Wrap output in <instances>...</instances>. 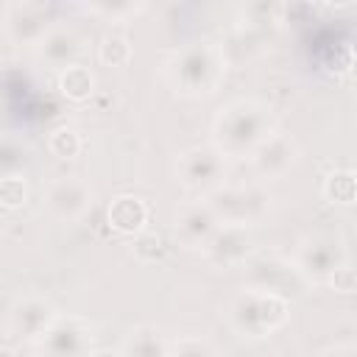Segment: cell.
Instances as JSON below:
<instances>
[{
    "label": "cell",
    "instance_id": "obj_9",
    "mask_svg": "<svg viewBox=\"0 0 357 357\" xmlns=\"http://www.w3.org/2000/svg\"><path fill=\"white\" fill-rule=\"evenodd\" d=\"M92 204V190L78 176H61L47 184L45 190V206L56 220H78Z\"/></svg>",
    "mask_w": 357,
    "mask_h": 357
},
{
    "label": "cell",
    "instance_id": "obj_12",
    "mask_svg": "<svg viewBox=\"0 0 357 357\" xmlns=\"http://www.w3.org/2000/svg\"><path fill=\"white\" fill-rule=\"evenodd\" d=\"M6 31L17 45H39L50 31V11L42 3H11L6 8Z\"/></svg>",
    "mask_w": 357,
    "mask_h": 357
},
{
    "label": "cell",
    "instance_id": "obj_5",
    "mask_svg": "<svg viewBox=\"0 0 357 357\" xmlns=\"http://www.w3.org/2000/svg\"><path fill=\"white\" fill-rule=\"evenodd\" d=\"M293 268L304 284H329L332 273L349 262L346 248L332 234H312L304 237L293 254Z\"/></svg>",
    "mask_w": 357,
    "mask_h": 357
},
{
    "label": "cell",
    "instance_id": "obj_27",
    "mask_svg": "<svg viewBox=\"0 0 357 357\" xmlns=\"http://www.w3.org/2000/svg\"><path fill=\"white\" fill-rule=\"evenodd\" d=\"M329 284H332L337 293H354V290H357V273H354V268H351L349 262L340 265V268L332 273Z\"/></svg>",
    "mask_w": 357,
    "mask_h": 357
},
{
    "label": "cell",
    "instance_id": "obj_24",
    "mask_svg": "<svg viewBox=\"0 0 357 357\" xmlns=\"http://www.w3.org/2000/svg\"><path fill=\"white\" fill-rule=\"evenodd\" d=\"M170 357H218V351L206 337L184 335L170 343Z\"/></svg>",
    "mask_w": 357,
    "mask_h": 357
},
{
    "label": "cell",
    "instance_id": "obj_16",
    "mask_svg": "<svg viewBox=\"0 0 357 357\" xmlns=\"http://www.w3.org/2000/svg\"><path fill=\"white\" fill-rule=\"evenodd\" d=\"M106 215H109V226L120 234H139L148 226V204L137 195L112 198Z\"/></svg>",
    "mask_w": 357,
    "mask_h": 357
},
{
    "label": "cell",
    "instance_id": "obj_3",
    "mask_svg": "<svg viewBox=\"0 0 357 357\" xmlns=\"http://www.w3.org/2000/svg\"><path fill=\"white\" fill-rule=\"evenodd\" d=\"M290 318V301L287 296L271 293V290H257V287H243L226 307V321L229 326L251 340L268 337L276 329H282Z\"/></svg>",
    "mask_w": 357,
    "mask_h": 357
},
{
    "label": "cell",
    "instance_id": "obj_2",
    "mask_svg": "<svg viewBox=\"0 0 357 357\" xmlns=\"http://www.w3.org/2000/svg\"><path fill=\"white\" fill-rule=\"evenodd\" d=\"M170 86L184 98L212 95L226 75V53L209 39H195L173 50L165 64Z\"/></svg>",
    "mask_w": 357,
    "mask_h": 357
},
{
    "label": "cell",
    "instance_id": "obj_6",
    "mask_svg": "<svg viewBox=\"0 0 357 357\" xmlns=\"http://www.w3.org/2000/svg\"><path fill=\"white\" fill-rule=\"evenodd\" d=\"M176 173L184 190L206 198L212 190L226 184V156H220L212 145H192L178 156Z\"/></svg>",
    "mask_w": 357,
    "mask_h": 357
},
{
    "label": "cell",
    "instance_id": "obj_15",
    "mask_svg": "<svg viewBox=\"0 0 357 357\" xmlns=\"http://www.w3.org/2000/svg\"><path fill=\"white\" fill-rule=\"evenodd\" d=\"M218 226L220 223L206 206V201H190L176 212V234L190 248H204V243L215 234Z\"/></svg>",
    "mask_w": 357,
    "mask_h": 357
},
{
    "label": "cell",
    "instance_id": "obj_18",
    "mask_svg": "<svg viewBox=\"0 0 357 357\" xmlns=\"http://www.w3.org/2000/svg\"><path fill=\"white\" fill-rule=\"evenodd\" d=\"M59 89H61V95L67 100H75V103L89 100L92 92H95V75H92L89 67L73 64V67H67V70L59 73Z\"/></svg>",
    "mask_w": 357,
    "mask_h": 357
},
{
    "label": "cell",
    "instance_id": "obj_26",
    "mask_svg": "<svg viewBox=\"0 0 357 357\" xmlns=\"http://www.w3.org/2000/svg\"><path fill=\"white\" fill-rule=\"evenodd\" d=\"M89 11L95 14H103L106 20H120V17H128V14H137L139 11V3H89Z\"/></svg>",
    "mask_w": 357,
    "mask_h": 357
},
{
    "label": "cell",
    "instance_id": "obj_23",
    "mask_svg": "<svg viewBox=\"0 0 357 357\" xmlns=\"http://www.w3.org/2000/svg\"><path fill=\"white\" fill-rule=\"evenodd\" d=\"M131 251H134L137 262L151 265V262H156V259H162V257H165V243H162V237H159V234H153V231H139V234L134 237Z\"/></svg>",
    "mask_w": 357,
    "mask_h": 357
},
{
    "label": "cell",
    "instance_id": "obj_30",
    "mask_svg": "<svg viewBox=\"0 0 357 357\" xmlns=\"http://www.w3.org/2000/svg\"><path fill=\"white\" fill-rule=\"evenodd\" d=\"M0 357H20V354L11 346H0Z\"/></svg>",
    "mask_w": 357,
    "mask_h": 357
},
{
    "label": "cell",
    "instance_id": "obj_20",
    "mask_svg": "<svg viewBox=\"0 0 357 357\" xmlns=\"http://www.w3.org/2000/svg\"><path fill=\"white\" fill-rule=\"evenodd\" d=\"M131 42L120 33H103L98 42V59L106 67H126L131 61Z\"/></svg>",
    "mask_w": 357,
    "mask_h": 357
},
{
    "label": "cell",
    "instance_id": "obj_17",
    "mask_svg": "<svg viewBox=\"0 0 357 357\" xmlns=\"http://www.w3.org/2000/svg\"><path fill=\"white\" fill-rule=\"evenodd\" d=\"M120 357H170V340L153 324H139L126 335Z\"/></svg>",
    "mask_w": 357,
    "mask_h": 357
},
{
    "label": "cell",
    "instance_id": "obj_13",
    "mask_svg": "<svg viewBox=\"0 0 357 357\" xmlns=\"http://www.w3.org/2000/svg\"><path fill=\"white\" fill-rule=\"evenodd\" d=\"M296 159H298V145L287 134H276V131L268 139H262L251 153L254 170L262 178H282L296 165Z\"/></svg>",
    "mask_w": 357,
    "mask_h": 357
},
{
    "label": "cell",
    "instance_id": "obj_8",
    "mask_svg": "<svg viewBox=\"0 0 357 357\" xmlns=\"http://www.w3.org/2000/svg\"><path fill=\"white\" fill-rule=\"evenodd\" d=\"M201 251H204L206 262L215 265V268H223V271L243 268L245 259L254 251V240H251L248 229H243V226H223L220 223L215 229V234L204 243Z\"/></svg>",
    "mask_w": 357,
    "mask_h": 357
},
{
    "label": "cell",
    "instance_id": "obj_19",
    "mask_svg": "<svg viewBox=\"0 0 357 357\" xmlns=\"http://www.w3.org/2000/svg\"><path fill=\"white\" fill-rule=\"evenodd\" d=\"M321 192L329 204H337V206H351L354 198H357V176L354 170H332L324 184H321Z\"/></svg>",
    "mask_w": 357,
    "mask_h": 357
},
{
    "label": "cell",
    "instance_id": "obj_4",
    "mask_svg": "<svg viewBox=\"0 0 357 357\" xmlns=\"http://www.w3.org/2000/svg\"><path fill=\"white\" fill-rule=\"evenodd\" d=\"M206 206L223 226H254L271 209V192L262 184H220L206 198Z\"/></svg>",
    "mask_w": 357,
    "mask_h": 357
},
{
    "label": "cell",
    "instance_id": "obj_21",
    "mask_svg": "<svg viewBox=\"0 0 357 357\" xmlns=\"http://www.w3.org/2000/svg\"><path fill=\"white\" fill-rule=\"evenodd\" d=\"M28 165V151L14 137H0V178L20 176Z\"/></svg>",
    "mask_w": 357,
    "mask_h": 357
},
{
    "label": "cell",
    "instance_id": "obj_14",
    "mask_svg": "<svg viewBox=\"0 0 357 357\" xmlns=\"http://www.w3.org/2000/svg\"><path fill=\"white\" fill-rule=\"evenodd\" d=\"M36 53H39V59L45 64H50V67H56L61 73V70L78 64V56L84 53V42H81V36L73 28H67V25H50V31L39 39Z\"/></svg>",
    "mask_w": 357,
    "mask_h": 357
},
{
    "label": "cell",
    "instance_id": "obj_1",
    "mask_svg": "<svg viewBox=\"0 0 357 357\" xmlns=\"http://www.w3.org/2000/svg\"><path fill=\"white\" fill-rule=\"evenodd\" d=\"M273 134V114L262 100L237 98L215 114L212 148L220 156H251L262 139Z\"/></svg>",
    "mask_w": 357,
    "mask_h": 357
},
{
    "label": "cell",
    "instance_id": "obj_7",
    "mask_svg": "<svg viewBox=\"0 0 357 357\" xmlns=\"http://www.w3.org/2000/svg\"><path fill=\"white\" fill-rule=\"evenodd\" d=\"M92 329L73 315H56L50 329L39 337L42 357H89Z\"/></svg>",
    "mask_w": 357,
    "mask_h": 357
},
{
    "label": "cell",
    "instance_id": "obj_22",
    "mask_svg": "<svg viewBox=\"0 0 357 357\" xmlns=\"http://www.w3.org/2000/svg\"><path fill=\"white\" fill-rule=\"evenodd\" d=\"M47 148H50V153L59 156V159H75V156L81 153V148H84V139H81V134H78L75 128L59 126V128L50 131Z\"/></svg>",
    "mask_w": 357,
    "mask_h": 357
},
{
    "label": "cell",
    "instance_id": "obj_28",
    "mask_svg": "<svg viewBox=\"0 0 357 357\" xmlns=\"http://www.w3.org/2000/svg\"><path fill=\"white\" fill-rule=\"evenodd\" d=\"M321 357H357V349H354V343H335Z\"/></svg>",
    "mask_w": 357,
    "mask_h": 357
},
{
    "label": "cell",
    "instance_id": "obj_25",
    "mask_svg": "<svg viewBox=\"0 0 357 357\" xmlns=\"http://www.w3.org/2000/svg\"><path fill=\"white\" fill-rule=\"evenodd\" d=\"M28 198V184L22 176H6L0 178V206L6 209H17L22 206Z\"/></svg>",
    "mask_w": 357,
    "mask_h": 357
},
{
    "label": "cell",
    "instance_id": "obj_29",
    "mask_svg": "<svg viewBox=\"0 0 357 357\" xmlns=\"http://www.w3.org/2000/svg\"><path fill=\"white\" fill-rule=\"evenodd\" d=\"M89 357H120V351H114V349H92Z\"/></svg>",
    "mask_w": 357,
    "mask_h": 357
},
{
    "label": "cell",
    "instance_id": "obj_11",
    "mask_svg": "<svg viewBox=\"0 0 357 357\" xmlns=\"http://www.w3.org/2000/svg\"><path fill=\"white\" fill-rule=\"evenodd\" d=\"M245 271H248V287L257 290H271L284 296L293 284H304L301 276L296 273L290 259H282L276 254H259V257H248L245 259Z\"/></svg>",
    "mask_w": 357,
    "mask_h": 357
},
{
    "label": "cell",
    "instance_id": "obj_10",
    "mask_svg": "<svg viewBox=\"0 0 357 357\" xmlns=\"http://www.w3.org/2000/svg\"><path fill=\"white\" fill-rule=\"evenodd\" d=\"M56 307L42 298V296H22L11 304L8 312V329L11 335H17L20 340L28 343H39V337L50 329V324L56 321Z\"/></svg>",
    "mask_w": 357,
    "mask_h": 357
}]
</instances>
